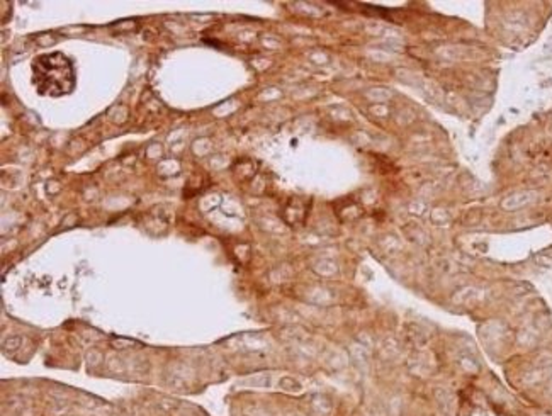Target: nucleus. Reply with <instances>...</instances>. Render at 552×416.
Segmentation results:
<instances>
[{
	"mask_svg": "<svg viewBox=\"0 0 552 416\" xmlns=\"http://www.w3.org/2000/svg\"><path fill=\"white\" fill-rule=\"evenodd\" d=\"M32 82L39 95L61 97L75 89L73 65L60 51L43 53L32 60Z\"/></svg>",
	"mask_w": 552,
	"mask_h": 416,
	"instance_id": "obj_1",
	"label": "nucleus"
}]
</instances>
